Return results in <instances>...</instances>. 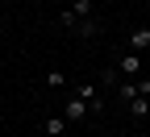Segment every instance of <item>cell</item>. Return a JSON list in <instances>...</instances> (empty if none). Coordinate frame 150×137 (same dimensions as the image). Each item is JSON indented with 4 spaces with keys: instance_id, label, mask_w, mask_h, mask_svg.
<instances>
[{
    "instance_id": "obj_3",
    "label": "cell",
    "mask_w": 150,
    "mask_h": 137,
    "mask_svg": "<svg viewBox=\"0 0 150 137\" xmlns=\"http://www.w3.org/2000/svg\"><path fill=\"white\" fill-rule=\"evenodd\" d=\"M75 96H83V100H88V108H92V112H100V108H104V100H100V96H96V87H92V83H79V87H75Z\"/></svg>"
},
{
    "instance_id": "obj_2",
    "label": "cell",
    "mask_w": 150,
    "mask_h": 137,
    "mask_svg": "<svg viewBox=\"0 0 150 137\" xmlns=\"http://www.w3.org/2000/svg\"><path fill=\"white\" fill-rule=\"evenodd\" d=\"M129 50H134V54H142V50H150V29H146V25H138L134 33H129Z\"/></svg>"
},
{
    "instance_id": "obj_8",
    "label": "cell",
    "mask_w": 150,
    "mask_h": 137,
    "mask_svg": "<svg viewBox=\"0 0 150 137\" xmlns=\"http://www.w3.org/2000/svg\"><path fill=\"white\" fill-rule=\"evenodd\" d=\"M46 83H50V87H63V83H67V75H63V71H50V75H46Z\"/></svg>"
},
{
    "instance_id": "obj_5",
    "label": "cell",
    "mask_w": 150,
    "mask_h": 137,
    "mask_svg": "<svg viewBox=\"0 0 150 137\" xmlns=\"http://www.w3.org/2000/svg\"><path fill=\"white\" fill-rule=\"evenodd\" d=\"M67 125H71L67 116H46V133H50V137H63V133H67Z\"/></svg>"
},
{
    "instance_id": "obj_7",
    "label": "cell",
    "mask_w": 150,
    "mask_h": 137,
    "mask_svg": "<svg viewBox=\"0 0 150 137\" xmlns=\"http://www.w3.org/2000/svg\"><path fill=\"white\" fill-rule=\"evenodd\" d=\"M134 96H142L138 83H134V79H125V83H121V100H134Z\"/></svg>"
},
{
    "instance_id": "obj_4",
    "label": "cell",
    "mask_w": 150,
    "mask_h": 137,
    "mask_svg": "<svg viewBox=\"0 0 150 137\" xmlns=\"http://www.w3.org/2000/svg\"><path fill=\"white\" fill-rule=\"evenodd\" d=\"M129 112H134L138 121H146L150 116V96H134V100H129Z\"/></svg>"
},
{
    "instance_id": "obj_1",
    "label": "cell",
    "mask_w": 150,
    "mask_h": 137,
    "mask_svg": "<svg viewBox=\"0 0 150 137\" xmlns=\"http://www.w3.org/2000/svg\"><path fill=\"white\" fill-rule=\"evenodd\" d=\"M63 116H67V121H83V116H88V100H83V96H71V100L63 104Z\"/></svg>"
},
{
    "instance_id": "obj_6",
    "label": "cell",
    "mask_w": 150,
    "mask_h": 137,
    "mask_svg": "<svg viewBox=\"0 0 150 137\" xmlns=\"http://www.w3.org/2000/svg\"><path fill=\"white\" fill-rule=\"evenodd\" d=\"M121 67H125V75H138V71H142V58H138L134 50H129V54L121 58Z\"/></svg>"
}]
</instances>
